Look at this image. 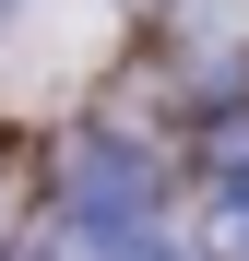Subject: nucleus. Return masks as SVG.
I'll use <instances>...</instances> for the list:
<instances>
[{
  "mask_svg": "<svg viewBox=\"0 0 249 261\" xmlns=\"http://www.w3.org/2000/svg\"><path fill=\"white\" fill-rule=\"evenodd\" d=\"M202 261H249V178L214 190V214H202Z\"/></svg>",
  "mask_w": 249,
  "mask_h": 261,
  "instance_id": "obj_1",
  "label": "nucleus"
}]
</instances>
